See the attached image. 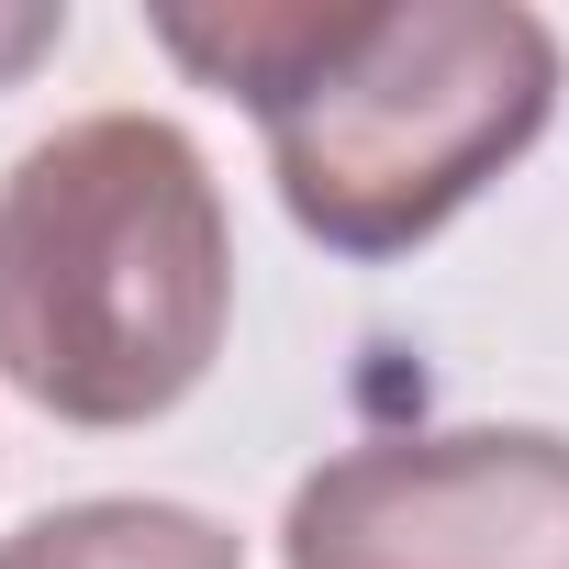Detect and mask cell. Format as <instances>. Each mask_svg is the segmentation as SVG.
Returning <instances> with one entry per match:
<instances>
[{"instance_id":"1","label":"cell","mask_w":569,"mask_h":569,"mask_svg":"<svg viewBox=\"0 0 569 569\" xmlns=\"http://www.w3.org/2000/svg\"><path fill=\"white\" fill-rule=\"evenodd\" d=\"M157 46L234 90L325 257H413L558 112V34L513 0H234L157 12Z\"/></svg>"},{"instance_id":"5","label":"cell","mask_w":569,"mask_h":569,"mask_svg":"<svg viewBox=\"0 0 569 569\" xmlns=\"http://www.w3.org/2000/svg\"><path fill=\"white\" fill-rule=\"evenodd\" d=\"M57 34H68V12H0V79H12V68H34Z\"/></svg>"},{"instance_id":"3","label":"cell","mask_w":569,"mask_h":569,"mask_svg":"<svg viewBox=\"0 0 569 569\" xmlns=\"http://www.w3.org/2000/svg\"><path fill=\"white\" fill-rule=\"evenodd\" d=\"M291 569H569V436L436 425L336 447L291 513Z\"/></svg>"},{"instance_id":"4","label":"cell","mask_w":569,"mask_h":569,"mask_svg":"<svg viewBox=\"0 0 569 569\" xmlns=\"http://www.w3.org/2000/svg\"><path fill=\"white\" fill-rule=\"evenodd\" d=\"M0 569H246V547L190 502H57L23 536H0Z\"/></svg>"},{"instance_id":"2","label":"cell","mask_w":569,"mask_h":569,"mask_svg":"<svg viewBox=\"0 0 569 569\" xmlns=\"http://www.w3.org/2000/svg\"><path fill=\"white\" fill-rule=\"evenodd\" d=\"M234 325V223L168 112H90L0 179V380L123 436L179 413Z\"/></svg>"}]
</instances>
